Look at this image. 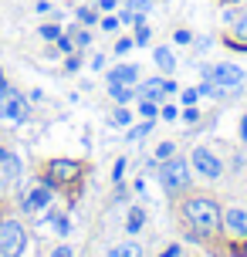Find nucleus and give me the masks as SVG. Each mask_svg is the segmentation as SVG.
<instances>
[{
  "mask_svg": "<svg viewBox=\"0 0 247 257\" xmlns=\"http://www.w3.org/2000/svg\"><path fill=\"white\" fill-rule=\"evenodd\" d=\"M0 166H4V173H7V180H17V176H21V163H17L7 149H0Z\"/></svg>",
  "mask_w": 247,
  "mask_h": 257,
  "instance_id": "13",
  "label": "nucleus"
},
{
  "mask_svg": "<svg viewBox=\"0 0 247 257\" xmlns=\"http://www.w3.org/2000/svg\"><path fill=\"white\" fill-rule=\"evenodd\" d=\"M163 118H176V108L173 105H163Z\"/></svg>",
  "mask_w": 247,
  "mask_h": 257,
  "instance_id": "35",
  "label": "nucleus"
},
{
  "mask_svg": "<svg viewBox=\"0 0 247 257\" xmlns=\"http://www.w3.org/2000/svg\"><path fill=\"white\" fill-rule=\"evenodd\" d=\"M129 48H132V41H129V38L115 41V51H118V54H126V51H129Z\"/></svg>",
  "mask_w": 247,
  "mask_h": 257,
  "instance_id": "29",
  "label": "nucleus"
},
{
  "mask_svg": "<svg viewBox=\"0 0 247 257\" xmlns=\"http://www.w3.org/2000/svg\"><path fill=\"white\" fill-rule=\"evenodd\" d=\"M88 41H91V38H88V31H81L78 38H75V44H81V48H85V44H88Z\"/></svg>",
  "mask_w": 247,
  "mask_h": 257,
  "instance_id": "36",
  "label": "nucleus"
},
{
  "mask_svg": "<svg viewBox=\"0 0 247 257\" xmlns=\"http://www.w3.org/2000/svg\"><path fill=\"white\" fill-rule=\"evenodd\" d=\"M112 81L136 85V81H139V68H136V64H122V68H115V71H108V85H112Z\"/></svg>",
  "mask_w": 247,
  "mask_h": 257,
  "instance_id": "11",
  "label": "nucleus"
},
{
  "mask_svg": "<svg viewBox=\"0 0 247 257\" xmlns=\"http://www.w3.org/2000/svg\"><path fill=\"white\" fill-rule=\"evenodd\" d=\"M159 183H163V190L166 193H180L190 186V163L186 159H166L163 163V173H159Z\"/></svg>",
  "mask_w": 247,
  "mask_h": 257,
  "instance_id": "2",
  "label": "nucleus"
},
{
  "mask_svg": "<svg viewBox=\"0 0 247 257\" xmlns=\"http://www.w3.org/2000/svg\"><path fill=\"white\" fill-rule=\"evenodd\" d=\"M105 257H143V247L139 244H118V247H112Z\"/></svg>",
  "mask_w": 247,
  "mask_h": 257,
  "instance_id": "16",
  "label": "nucleus"
},
{
  "mask_svg": "<svg viewBox=\"0 0 247 257\" xmlns=\"http://www.w3.org/2000/svg\"><path fill=\"white\" fill-rule=\"evenodd\" d=\"M237 257H247V237H244V244H240V250H237Z\"/></svg>",
  "mask_w": 247,
  "mask_h": 257,
  "instance_id": "38",
  "label": "nucleus"
},
{
  "mask_svg": "<svg viewBox=\"0 0 247 257\" xmlns=\"http://www.w3.org/2000/svg\"><path fill=\"white\" fill-rule=\"evenodd\" d=\"M0 118H7V122H24L27 118V98L21 91L7 88L0 95Z\"/></svg>",
  "mask_w": 247,
  "mask_h": 257,
  "instance_id": "5",
  "label": "nucleus"
},
{
  "mask_svg": "<svg viewBox=\"0 0 247 257\" xmlns=\"http://www.w3.org/2000/svg\"><path fill=\"white\" fill-rule=\"evenodd\" d=\"M139 108H143V115H156V105L149 102V98H146V102H143V105H139Z\"/></svg>",
  "mask_w": 247,
  "mask_h": 257,
  "instance_id": "30",
  "label": "nucleus"
},
{
  "mask_svg": "<svg viewBox=\"0 0 247 257\" xmlns=\"http://www.w3.org/2000/svg\"><path fill=\"white\" fill-rule=\"evenodd\" d=\"M51 257H71V247H54Z\"/></svg>",
  "mask_w": 247,
  "mask_h": 257,
  "instance_id": "33",
  "label": "nucleus"
},
{
  "mask_svg": "<svg viewBox=\"0 0 247 257\" xmlns=\"http://www.w3.org/2000/svg\"><path fill=\"white\" fill-rule=\"evenodd\" d=\"M81 176V163L75 159H51V166H48V183H75Z\"/></svg>",
  "mask_w": 247,
  "mask_h": 257,
  "instance_id": "7",
  "label": "nucleus"
},
{
  "mask_svg": "<svg viewBox=\"0 0 247 257\" xmlns=\"http://www.w3.org/2000/svg\"><path fill=\"white\" fill-rule=\"evenodd\" d=\"M58 48H61V51H71V48H75V41H68V38H58Z\"/></svg>",
  "mask_w": 247,
  "mask_h": 257,
  "instance_id": "34",
  "label": "nucleus"
},
{
  "mask_svg": "<svg viewBox=\"0 0 247 257\" xmlns=\"http://www.w3.org/2000/svg\"><path fill=\"white\" fill-rule=\"evenodd\" d=\"M122 169H126V159H118V163H115V173H112V180H122Z\"/></svg>",
  "mask_w": 247,
  "mask_h": 257,
  "instance_id": "32",
  "label": "nucleus"
},
{
  "mask_svg": "<svg viewBox=\"0 0 247 257\" xmlns=\"http://www.w3.org/2000/svg\"><path fill=\"white\" fill-rule=\"evenodd\" d=\"M169 91H176L173 78H153V81H146L136 95H143V98H149V102H156V98H163V95H169Z\"/></svg>",
  "mask_w": 247,
  "mask_h": 257,
  "instance_id": "8",
  "label": "nucleus"
},
{
  "mask_svg": "<svg viewBox=\"0 0 247 257\" xmlns=\"http://www.w3.org/2000/svg\"><path fill=\"white\" fill-rule=\"evenodd\" d=\"M176 254H180V250H176V247H169L166 254H159V257H176Z\"/></svg>",
  "mask_w": 247,
  "mask_h": 257,
  "instance_id": "40",
  "label": "nucleus"
},
{
  "mask_svg": "<svg viewBox=\"0 0 247 257\" xmlns=\"http://www.w3.org/2000/svg\"><path fill=\"white\" fill-rule=\"evenodd\" d=\"M183 118H186V122H196L200 115H196V108H193V105H186V112H183Z\"/></svg>",
  "mask_w": 247,
  "mask_h": 257,
  "instance_id": "31",
  "label": "nucleus"
},
{
  "mask_svg": "<svg viewBox=\"0 0 247 257\" xmlns=\"http://www.w3.org/2000/svg\"><path fill=\"white\" fill-rule=\"evenodd\" d=\"M153 58H156V64L166 71V75H173V68H176V58H173V51L169 48H156L153 51Z\"/></svg>",
  "mask_w": 247,
  "mask_h": 257,
  "instance_id": "14",
  "label": "nucleus"
},
{
  "mask_svg": "<svg viewBox=\"0 0 247 257\" xmlns=\"http://www.w3.org/2000/svg\"><path fill=\"white\" fill-rule=\"evenodd\" d=\"M190 41H193L190 31H176V44H190Z\"/></svg>",
  "mask_w": 247,
  "mask_h": 257,
  "instance_id": "28",
  "label": "nucleus"
},
{
  "mask_svg": "<svg viewBox=\"0 0 247 257\" xmlns=\"http://www.w3.org/2000/svg\"><path fill=\"white\" fill-rule=\"evenodd\" d=\"M143 223H146V213L139 210V206H132L129 217H126V230H129V233H139V230H143Z\"/></svg>",
  "mask_w": 247,
  "mask_h": 257,
  "instance_id": "15",
  "label": "nucleus"
},
{
  "mask_svg": "<svg viewBox=\"0 0 247 257\" xmlns=\"http://www.w3.org/2000/svg\"><path fill=\"white\" fill-rule=\"evenodd\" d=\"M237 38H244V44H247V14L237 21Z\"/></svg>",
  "mask_w": 247,
  "mask_h": 257,
  "instance_id": "25",
  "label": "nucleus"
},
{
  "mask_svg": "<svg viewBox=\"0 0 247 257\" xmlns=\"http://www.w3.org/2000/svg\"><path fill=\"white\" fill-rule=\"evenodd\" d=\"M51 200H54V196H51V186H38V190H31V193L24 196L21 210H24V213H38V210H44Z\"/></svg>",
  "mask_w": 247,
  "mask_h": 257,
  "instance_id": "9",
  "label": "nucleus"
},
{
  "mask_svg": "<svg viewBox=\"0 0 247 257\" xmlns=\"http://www.w3.org/2000/svg\"><path fill=\"white\" fill-rule=\"evenodd\" d=\"M27 247V233L17 220H4L0 223V257H21Z\"/></svg>",
  "mask_w": 247,
  "mask_h": 257,
  "instance_id": "3",
  "label": "nucleus"
},
{
  "mask_svg": "<svg viewBox=\"0 0 247 257\" xmlns=\"http://www.w3.org/2000/svg\"><path fill=\"white\" fill-rule=\"evenodd\" d=\"M0 78H4V75H0Z\"/></svg>",
  "mask_w": 247,
  "mask_h": 257,
  "instance_id": "42",
  "label": "nucleus"
},
{
  "mask_svg": "<svg viewBox=\"0 0 247 257\" xmlns=\"http://www.w3.org/2000/svg\"><path fill=\"white\" fill-rule=\"evenodd\" d=\"M108 95H112L118 105H129L132 98H136V85H122V81H112V85H108Z\"/></svg>",
  "mask_w": 247,
  "mask_h": 257,
  "instance_id": "12",
  "label": "nucleus"
},
{
  "mask_svg": "<svg viewBox=\"0 0 247 257\" xmlns=\"http://www.w3.org/2000/svg\"><path fill=\"white\" fill-rule=\"evenodd\" d=\"M51 227H54V233H61V237L71 233V223H68V217H61V213H54V217H51Z\"/></svg>",
  "mask_w": 247,
  "mask_h": 257,
  "instance_id": "17",
  "label": "nucleus"
},
{
  "mask_svg": "<svg viewBox=\"0 0 247 257\" xmlns=\"http://www.w3.org/2000/svg\"><path fill=\"white\" fill-rule=\"evenodd\" d=\"M227 4H230V0H227Z\"/></svg>",
  "mask_w": 247,
  "mask_h": 257,
  "instance_id": "41",
  "label": "nucleus"
},
{
  "mask_svg": "<svg viewBox=\"0 0 247 257\" xmlns=\"http://www.w3.org/2000/svg\"><path fill=\"white\" fill-rule=\"evenodd\" d=\"M41 38H48V41H58V38H61V31H58V27H41Z\"/></svg>",
  "mask_w": 247,
  "mask_h": 257,
  "instance_id": "23",
  "label": "nucleus"
},
{
  "mask_svg": "<svg viewBox=\"0 0 247 257\" xmlns=\"http://www.w3.org/2000/svg\"><path fill=\"white\" fill-rule=\"evenodd\" d=\"M149 125H153V122H146V125H139V128H129V139L136 142V139H143L146 132H149Z\"/></svg>",
  "mask_w": 247,
  "mask_h": 257,
  "instance_id": "22",
  "label": "nucleus"
},
{
  "mask_svg": "<svg viewBox=\"0 0 247 257\" xmlns=\"http://www.w3.org/2000/svg\"><path fill=\"white\" fill-rule=\"evenodd\" d=\"M223 227L234 233V237L244 240V237H247V210H230V213L223 217Z\"/></svg>",
  "mask_w": 247,
  "mask_h": 257,
  "instance_id": "10",
  "label": "nucleus"
},
{
  "mask_svg": "<svg viewBox=\"0 0 247 257\" xmlns=\"http://www.w3.org/2000/svg\"><path fill=\"white\" fill-rule=\"evenodd\" d=\"M240 136H244V142H247V115H244V122H240Z\"/></svg>",
  "mask_w": 247,
  "mask_h": 257,
  "instance_id": "39",
  "label": "nucleus"
},
{
  "mask_svg": "<svg viewBox=\"0 0 247 257\" xmlns=\"http://www.w3.org/2000/svg\"><path fill=\"white\" fill-rule=\"evenodd\" d=\"M149 41V31L143 27V21H139V31H136V44H146Z\"/></svg>",
  "mask_w": 247,
  "mask_h": 257,
  "instance_id": "26",
  "label": "nucleus"
},
{
  "mask_svg": "<svg viewBox=\"0 0 247 257\" xmlns=\"http://www.w3.org/2000/svg\"><path fill=\"white\" fill-rule=\"evenodd\" d=\"M118 24H122V21H118V17H102V27H105V31H115Z\"/></svg>",
  "mask_w": 247,
  "mask_h": 257,
  "instance_id": "27",
  "label": "nucleus"
},
{
  "mask_svg": "<svg viewBox=\"0 0 247 257\" xmlns=\"http://www.w3.org/2000/svg\"><path fill=\"white\" fill-rule=\"evenodd\" d=\"M102 11H115V0H102Z\"/></svg>",
  "mask_w": 247,
  "mask_h": 257,
  "instance_id": "37",
  "label": "nucleus"
},
{
  "mask_svg": "<svg viewBox=\"0 0 247 257\" xmlns=\"http://www.w3.org/2000/svg\"><path fill=\"white\" fill-rule=\"evenodd\" d=\"M190 159H193V169L200 173V176H207V180H217V176L223 173V163H220L213 153H210L207 146H196Z\"/></svg>",
  "mask_w": 247,
  "mask_h": 257,
  "instance_id": "6",
  "label": "nucleus"
},
{
  "mask_svg": "<svg viewBox=\"0 0 247 257\" xmlns=\"http://www.w3.org/2000/svg\"><path fill=\"white\" fill-rule=\"evenodd\" d=\"M183 213H186V220H190L200 233H213V230H220V223H223L220 206H217V200H210V196H193V200H186Z\"/></svg>",
  "mask_w": 247,
  "mask_h": 257,
  "instance_id": "1",
  "label": "nucleus"
},
{
  "mask_svg": "<svg viewBox=\"0 0 247 257\" xmlns=\"http://www.w3.org/2000/svg\"><path fill=\"white\" fill-rule=\"evenodd\" d=\"M203 75H207V81L220 85V88H237V85H244V71H240L237 64H207Z\"/></svg>",
  "mask_w": 247,
  "mask_h": 257,
  "instance_id": "4",
  "label": "nucleus"
},
{
  "mask_svg": "<svg viewBox=\"0 0 247 257\" xmlns=\"http://www.w3.org/2000/svg\"><path fill=\"white\" fill-rule=\"evenodd\" d=\"M78 21L81 24H95L98 17H95V11H78Z\"/></svg>",
  "mask_w": 247,
  "mask_h": 257,
  "instance_id": "24",
  "label": "nucleus"
},
{
  "mask_svg": "<svg viewBox=\"0 0 247 257\" xmlns=\"http://www.w3.org/2000/svg\"><path fill=\"white\" fill-rule=\"evenodd\" d=\"M126 11H132V14H146V11H149V0H126Z\"/></svg>",
  "mask_w": 247,
  "mask_h": 257,
  "instance_id": "19",
  "label": "nucleus"
},
{
  "mask_svg": "<svg viewBox=\"0 0 247 257\" xmlns=\"http://www.w3.org/2000/svg\"><path fill=\"white\" fill-rule=\"evenodd\" d=\"M173 153H176V149H173V142H163V146L156 149V159H159V163H166V159H173Z\"/></svg>",
  "mask_w": 247,
  "mask_h": 257,
  "instance_id": "20",
  "label": "nucleus"
},
{
  "mask_svg": "<svg viewBox=\"0 0 247 257\" xmlns=\"http://www.w3.org/2000/svg\"><path fill=\"white\" fill-rule=\"evenodd\" d=\"M129 122H132V115L126 112V108H118V112H112V125H115V128H126Z\"/></svg>",
  "mask_w": 247,
  "mask_h": 257,
  "instance_id": "18",
  "label": "nucleus"
},
{
  "mask_svg": "<svg viewBox=\"0 0 247 257\" xmlns=\"http://www.w3.org/2000/svg\"><path fill=\"white\" fill-rule=\"evenodd\" d=\"M196 95H200V88H186V91H180L183 105H193V102H196Z\"/></svg>",
  "mask_w": 247,
  "mask_h": 257,
  "instance_id": "21",
  "label": "nucleus"
}]
</instances>
